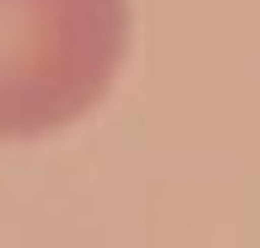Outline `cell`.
I'll list each match as a JSON object with an SVG mask.
<instances>
[{
	"label": "cell",
	"mask_w": 260,
	"mask_h": 248,
	"mask_svg": "<svg viewBox=\"0 0 260 248\" xmlns=\"http://www.w3.org/2000/svg\"><path fill=\"white\" fill-rule=\"evenodd\" d=\"M127 49L133 0H0V145L97 115Z\"/></svg>",
	"instance_id": "cell-1"
}]
</instances>
